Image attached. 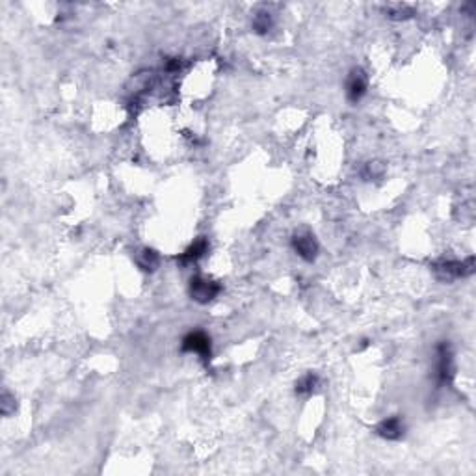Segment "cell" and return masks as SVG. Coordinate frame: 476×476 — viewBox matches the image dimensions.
I'll return each instance as SVG.
<instances>
[{
  "instance_id": "12",
  "label": "cell",
  "mask_w": 476,
  "mask_h": 476,
  "mask_svg": "<svg viewBox=\"0 0 476 476\" xmlns=\"http://www.w3.org/2000/svg\"><path fill=\"white\" fill-rule=\"evenodd\" d=\"M385 13L394 21H404L413 15V8L410 4H389L385 6Z\"/></svg>"
},
{
  "instance_id": "5",
  "label": "cell",
  "mask_w": 476,
  "mask_h": 476,
  "mask_svg": "<svg viewBox=\"0 0 476 476\" xmlns=\"http://www.w3.org/2000/svg\"><path fill=\"white\" fill-rule=\"evenodd\" d=\"M292 249L294 253L298 255L299 259L307 260V262H313L318 255V240L311 231L304 229V231H298V233L292 237Z\"/></svg>"
},
{
  "instance_id": "1",
  "label": "cell",
  "mask_w": 476,
  "mask_h": 476,
  "mask_svg": "<svg viewBox=\"0 0 476 476\" xmlns=\"http://www.w3.org/2000/svg\"><path fill=\"white\" fill-rule=\"evenodd\" d=\"M436 355H438V359H436V380H438L439 385H449L456 374L454 354H452L450 344L445 343V341L439 343Z\"/></svg>"
},
{
  "instance_id": "9",
  "label": "cell",
  "mask_w": 476,
  "mask_h": 476,
  "mask_svg": "<svg viewBox=\"0 0 476 476\" xmlns=\"http://www.w3.org/2000/svg\"><path fill=\"white\" fill-rule=\"evenodd\" d=\"M318 385H320V378L316 376L315 372H307L305 376H302L298 382H296L294 391H296L298 396H311V394L318 389Z\"/></svg>"
},
{
  "instance_id": "7",
  "label": "cell",
  "mask_w": 476,
  "mask_h": 476,
  "mask_svg": "<svg viewBox=\"0 0 476 476\" xmlns=\"http://www.w3.org/2000/svg\"><path fill=\"white\" fill-rule=\"evenodd\" d=\"M376 433L385 441H399V439H402L406 433V424L402 421V417L394 415L383 419L376 426Z\"/></svg>"
},
{
  "instance_id": "10",
  "label": "cell",
  "mask_w": 476,
  "mask_h": 476,
  "mask_svg": "<svg viewBox=\"0 0 476 476\" xmlns=\"http://www.w3.org/2000/svg\"><path fill=\"white\" fill-rule=\"evenodd\" d=\"M251 28L255 34L259 36H266L274 28V15L268 10L255 11L253 21H251Z\"/></svg>"
},
{
  "instance_id": "4",
  "label": "cell",
  "mask_w": 476,
  "mask_h": 476,
  "mask_svg": "<svg viewBox=\"0 0 476 476\" xmlns=\"http://www.w3.org/2000/svg\"><path fill=\"white\" fill-rule=\"evenodd\" d=\"M181 350L186 354H198L203 361H211L212 350H211V337L205 332H190L184 335Z\"/></svg>"
},
{
  "instance_id": "11",
  "label": "cell",
  "mask_w": 476,
  "mask_h": 476,
  "mask_svg": "<svg viewBox=\"0 0 476 476\" xmlns=\"http://www.w3.org/2000/svg\"><path fill=\"white\" fill-rule=\"evenodd\" d=\"M136 262L144 272H155L158 262H161V257H158L155 249L144 248L140 249V253L136 255Z\"/></svg>"
},
{
  "instance_id": "8",
  "label": "cell",
  "mask_w": 476,
  "mask_h": 476,
  "mask_svg": "<svg viewBox=\"0 0 476 476\" xmlns=\"http://www.w3.org/2000/svg\"><path fill=\"white\" fill-rule=\"evenodd\" d=\"M207 251H209V240H207L205 237L195 238L194 242L190 244L188 248L184 249L183 253H181V257H179V262H181L183 266L194 265V262H198V260L205 257Z\"/></svg>"
},
{
  "instance_id": "3",
  "label": "cell",
  "mask_w": 476,
  "mask_h": 476,
  "mask_svg": "<svg viewBox=\"0 0 476 476\" xmlns=\"http://www.w3.org/2000/svg\"><path fill=\"white\" fill-rule=\"evenodd\" d=\"M220 290H222V287H220L216 281L207 279V277L203 276H195L190 279L188 285L190 298L194 299V302H198V304H209V302H212V299L216 298L218 294H220Z\"/></svg>"
},
{
  "instance_id": "6",
  "label": "cell",
  "mask_w": 476,
  "mask_h": 476,
  "mask_svg": "<svg viewBox=\"0 0 476 476\" xmlns=\"http://www.w3.org/2000/svg\"><path fill=\"white\" fill-rule=\"evenodd\" d=\"M366 89H369V77H366V73L361 67H354L350 71L348 78H346V99L350 103L357 105L366 95Z\"/></svg>"
},
{
  "instance_id": "2",
  "label": "cell",
  "mask_w": 476,
  "mask_h": 476,
  "mask_svg": "<svg viewBox=\"0 0 476 476\" xmlns=\"http://www.w3.org/2000/svg\"><path fill=\"white\" fill-rule=\"evenodd\" d=\"M433 272L443 281H452V279H458V277H467L475 272V259L469 257L467 260H439V262L433 265Z\"/></svg>"
}]
</instances>
